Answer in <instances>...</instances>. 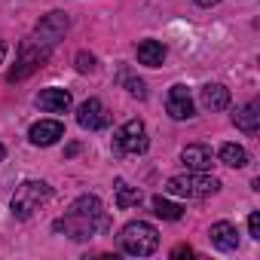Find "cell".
<instances>
[{
    "label": "cell",
    "mask_w": 260,
    "mask_h": 260,
    "mask_svg": "<svg viewBox=\"0 0 260 260\" xmlns=\"http://www.w3.org/2000/svg\"><path fill=\"white\" fill-rule=\"evenodd\" d=\"M119 248L125 254H132V257H147V254H153L159 248V233L147 220H132L119 233Z\"/></svg>",
    "instance_id": "cell-2"
},
{
    "label": "cell",
    "mask_w": 260,
    "mask_h": 260,
    "mask_svg": "<svg viewBox=\"0 0 260 260\" xmlns=\"http://www.w3.org/2000/svg\"><path fill=\"white\" fill-rule=\"evenodd\" d=\"M150 147V138H147V125L141 119H128L116 128L113 135V153L116 156H138Z\"/></svg>",
    "instance_id": "cell-5"
},
{
    "label": "cell",
    "mask_w": 260,
    "mask_h": 260,
    "mask_svg": "<svg viewBox=\"0 0 260 260\" xmlns=\"http://www.w3.org/2000/svg\"><path fill=\"white\" fill-rule=\"evenodd\" d=\"M125 86H128V95H135V98H147V86H144V80H132V77H125Z\"/></svg>",
    "instance_id": "cell-21"
},
{
    "label": "cell",
    "mask_w": 260,
    "mask_h": 260,
    "mask_svg": "<svg viewBox=\"0 0 260 260\" xmlns=\"http://www.w3.org/2000/svg\"><path fill=\"white\" fill-rule=\"evenodd\" d=\"M49 52H52L49 46H40L37 40L28 37V40L22 43V49H19V61H16V68L10 71V83H19V80H25L28 74H34V71L49 58Z\"/></svg>",
    "instance_id": "cell-6"
},
{
    "label": "cell",
    "mask_w": 260,
    "mask_h": 260,
    "mask_svg": "<svg viewBox=\"0 0 260 260\" xmlns=\"http://www.w3.org/2000/svg\"><path fill=\"white\" fill-rule=\"evenodd\" d=\"M4 58H7V43L0 40V64H4Z\"/></svg>",
    "instance_id": "cell-24"
},
{
    "label": "cell",
    "mask_w": 260,
    "mask_h": 260,
    "mask_svg": "<svg viewBox=\"0 0 260 260\" xmlns=\"http://www.w3.org/2000/svg\"><path fill=\"white\" fill-rule=\"evenodd\" d=\"M4 156H7V147H4V144H0V159H4Z\"/></svg>",
    "instance_id": "cell-26"
},
{
    "label": "cell",
    "mask_w": 260,
    "mask_h": 260,
    "mask_svg": "<svg viewBox=\"0 0 260 260\" xmlns=\"http://www.w3.org/2000/svg\"><path fill=\"white\" fill-rule=\"evenodd\" d=\"M37 107L46 113H68L71 110V92L68 89H43L37 95Z\"/></svg>",
    "instance_id": "cell-14"
},
{
    "label": "cell",
    "mask_w": 260,
    "mask_h": 260,
    "mask_svg": "<svg viewBox=\"0 0 260 260\" xmlns=\"http://www.w3.org/2000/svg\"><path fill=\"white\" fill-rule=\"evenodd\" d=\"M199 104L205 107V110H226L230 107V89L226 86H220V83H208V86H202L199 89Z\"/></svg>",
    "instance_id": "cell-13"
},
{
    "label": "cell",
    "mask_w": 260,
    "mask_h": 260,
    "mask_svg": "<svg viewBox=\"0 0 260 260\" xmlns=\"http://www.w3.org/2000/svg\"><path fill=\"white\" fill-rule=\"evenodd\" d=\"M68 25H71V22H68V16L55 10V13H49V16H43V19L37 22V28H34V34H31V40H37L40 46H49V49H52V46L68 34Z\"/></svg>",
    "instance_id": "cell-7"
},
{
    "label": "cell",
    "mask_w": 260,
    "mask_h": 260,
    "mask_svg": "<svg viewBox=\"0 0 260 260\" xmlns=\"http://www.w3.org/2000/svg\"><path fill=\"white\" fill-rule=\"evenodd\" d=\"M49 199H52V187L49 184H43V181H22L16 187V193H13V214L19 220H28Z\"/></svg>",
    "instance_id": "cell-3"
},
{
    "label": "cell",
    "mask_w": 260,
    "mask_h": 260,
    "mask_svg": "<svg viewBox=\"0 0 260 260\" xmlns=\"http://www.w3.org/2000/svg\"><path fill=\"white\" fill-rule=\"evenodd\" d=\"M138 61L147 68H159L166 61V46L159 40H141L138 43Z\"/></svg>",
    "instance_id": "cell-16"
},
{
    "label": "cell",
    "mask_w": 260,
    "mask_h": 260,
    "mask_svg": "<svg viewBox=\"0 0 260 260\" xmlns=\"http://www.w3.org/2000/svg\"><path fill=\"white\" fill-rule=\"evenodd\" d=\"M220 162L230 166V169H242V166H248V150L242 144H223L220 147Z\"/></svg>",
    "instance_id": "cell-17"
},
{
    "label": "cell",
    "mask_w": 260,
    "mask_h": 260,
    "mask_svg": "<svg viewBox=\"0 0 260 260\" xmlns=\"http://www.w3.org/2000/svg\"><path fill=\"white\" fill-rule=\"evenodd\" d=\"M141 190L138 187H128L125 181H116V205L119 208H135V205H141Z\"/></svg>",
    "instance_id": "cell-19"
},
{
    "label": "cell",
    "mask_w": 260,
    "mask_h": 260,
    "mask_svg": "<svg viewBox=\"0 0 260 260\" xmlns=\"http://www.w3.org/2000/svg\"><path fill=\"white\" fill-rule=\"evenodd\" d=\"M172 257H193V248H190V245H178V248L172 251Z\"/></svg>",
    "instance_id": "cell-23"
},
{
    "label": "cell",
    "mask_w": 260,
    "mask_h": 260,
    "mask_svg": "<svg viewBox=\"0 0 260 260\" xmlns=\"http://www.w3.org/2000/svg\"><path fill=\"white\" fill-rule=\"evenodd\" d=\"M61 135H64V125H61L58 119H40V122L31 125V132H28L31 144H37V147H49V144H55Z\"/></svg>",
    "instance_id": "cell-10"
},
{
    "label": "cell",
    "mask_w": 260,
    "mask_h": 260,
    "mask_svg": "<svg viewBox=\"0 0 260 260\" xmlns=\"http://www.w3.org/2000/svg\"><path fill=\"white\" fill-rule=\"evenodd\" d=\"M77 122H80L83 128H89V132H98V128L110 125V113H107V107H104L98 98H89V101L80 104V110H77Z\"/></svg>",
    "instance_id": "cell-8"
},
{
    "label": "cell",
    "mask_w": 260,
    "mask_h": 260,
    "mask_svg": "<svg viewBox=\"0 0 260 260\" xmlns=\"http://www.w3.org/2000/svg\"><path fill=\"white\" fill-rule=\"evenodd\" d=\"M196 4H199V7H214L217 0H196Z\"/></svg>",
    "instance_id": "cell-25"
},
{
    "label": "cell",
    "mask_w": 260,
    "mask_h": 260,
    "mask_svg": "<svg viewBox=\"0 0 260 260\" xmlns=\"http://www.w3.org/2000/svg\"><path fill=\"white\" fill-rule=\"evenodd\" d=\"M233 122H236V128H242L245 135H254L260 128V101H248L245 107H239L233 113Z\"/></svg>",
    "instance_id": "cell-15"
},
{
    "label": "cell",
    "mask_w": 260,
    "mask_h": 260,
    "mask_svg": "<svg viewBox=\"0 0 260 260\" xmlns=\"http://www.w3.org/2000/svg\"><path fill=\"white\" fill-rule=\"evenodd\" d=\"M153 214L162 217V220H181L184 217V208L178 202L166 199V196H153Z\"/></svg>",
    "instance_id": "cell-18"
},
{
    "label": "cell",
    "mask_w": 260,
    "mask_h": 260,
    "mask_svg": "<svg viewBox=\"0 0 260 260\" xmlns=\"http://www.w3.org/2000/svg\"><path fill=\"white\" fill-rule=\"evenodd\" d=\"M248 233H251L254 239H260V211H251V214H248Z\"/></svg>",
    "instance_id": "cell-22"
},
{
    "label": "cell",
    "mask_w": 260,
    "mask_h": 260,
    "mask_svg": "<svg viewBox=\"0 0 260 260\" xmlns=\"http://www.w3.org/2000/svg\"><path fill=\"white\" fill-rule=\"evenodd\" d=\"M77 71H80V74H92V71H95V55L77 52Z\"/></svg>",
    "instance_id": "cell-20"
},
{
    "label": "cell",
    "mask_w": 260,
    "mask_h": 260,
    "mask_svg": "<svg viewBox=\"0 0 260 260\" xmlns=\"http://www.w3.org/2000/svg\"><path fill=\"white\" fill-rule=\"evenodd\" d=\"M208 239H211V245H214L217 251H236V248H239V230H236L230 220H217V223H211Z\"/></svg>",
    "instance_id": "cell-12"
},
{
    "label": "cell",
    "mask_w": 260,
    "mask_h": 260,
    "mask_svg": "<svg viewBox=\"0 0 260 260\" xmlns=\"http://www.w3.org/2000/svg\"><path fill=\"white\" fill-rule=\"evenodd\" d=\"M181 162H184L190 172H208V169L214 166V153H211V147H205V144H190V147L181 150Z\"/></svg>",
    "instance_id": "cell-11"
},
{
    "label": "cell",
    "mask_w": 260,
    "mask_h": 260,
    "mask_svg": "<svg viewBox=\"0 0 260 260\" xmlns=\"http://www.w3.org/2000/svg\"><path fill=\"white\" fill-rule=\"evenodd\" d=\"M166 190L172 196H187V199H205V196H214L220 190V181L205 175V172H190V175H178V178H169Z\"/></svg>",
    "instance_id": "cell-4"
},
{
    "label": "cell",
    "mask_w": 260,
    "mask_h": 260,
    "mask_svg": "<svg viewBox=\"0 0 260 260\" xmlns=\"http://www.w3.org/2000/svg\"><path fill=\"white\" fill-rule=\"evenodd\" d=\"M166 110L172 119H190L193 116V98L187 92V86H172L169 89V98H166Z\"/></svg>",
    "instance_id": "cell-9"
},
{
    "label": "cell",
    "mask_w": 260,
    "mask_h": 260,
    "mask_svg": "<svg viewBox=\"0 0 260 260\" xmlns=\"http://www.w3.org/2000/svg\"><path fill=\"white\" fill-rule=\"evenodd\" d=\"M107 223H110V217H107L101 199L98 196H80V199L71 202L68 214L52 223V230L55 233H64V236H71L77 242H86L98 230H107Z\"/></svg>",
    "instance_id": "cell-1"
}]
</instances>
